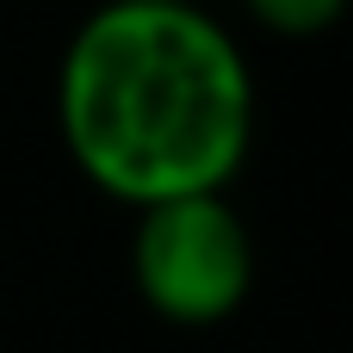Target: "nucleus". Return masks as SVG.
I'll return each mask as SVG.
<instances>
[{"label":"nucleus","instance_id":"f257e3e1","mask_svg":"<svg viewBox=\"0 0 353 353\" xmlns=\"http://www.w3.org/2000/svg\"><path fill=\"white\" fill-rule=\"evenodd\" d=\"M254 68L205 6L99 0L56 62V130L81 180L130 211L230 192L254 149Z\"/></svg>","mask_w":353,"mask_h":353},{"label":"nucleus","instance_id":"f03ea898","mask_svg":"<svg viewBox=\"0 0 353 353\" xmlns=\"http://www.w3.org/2000/svg\"><path fill=\"white\" fill-rule=\"evenodd\" d=\"M130 279L137 298L174 329L230 323L254 285V236L230 205V192H199L137 211Z\"/></svg>","mask_w":353,"mask_h":353},{"label":"nucleus","instance_id":"7ed1b4c3","mask_svg":"<svg viewBox=\"0 0 353 353\" xmlns=\"http://www.w3.org/2000/svg\"><path fill=\"white\" fill-rule=\"evenodd\" d=\"M347 6L353 0H242V12H248L261 31L285 37V43H304V37L335 31V25L347 19Z\"/></svg>","mask_w":353,"mask_h":353},{"label":"nucleus","instance_id":"20e7f679","mask_svg":"<svg viewBox=\"0 0 353 353\" xmlns=\"http://www.w3.org/2000/svg\"><path fill=\"white\" fill-rule=\"evenodd\" d=\"M124 6H205V0H124Z\"/></svg>","mask_w":353,"mask_h":353}]
</instances>
